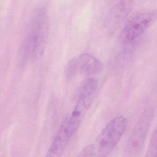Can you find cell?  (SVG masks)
Masks as SVG:
<instances>
[{
	"label": "cell",
	"mask_w": 157,
	"mask_h": 157,
	"mask_svg": "<svg viewBox=\"0 0 157 157\" xmlns=\"http://www.w3.org/2000/svg\"><path fill=\"white\" fill-rule=\"evenodd\" d=\"M127 126V119L122 116H117L110 120L93 144V157H108L123 137Z\"/></svg>",
	"instance_id": "obj_2"
},
{
	"label": "cell",
	"mask_w": 157,
	"mask_h": 157,
	"mask_svg": "<svg viewBox=\"0 0 157 157\" xmlns=\"http://www.w3.org/2000/svg\"><path fill=\"white\" fill-rule=\"evenodd\" d=\"M75 59L77 73L92 76L99 74L102 71L101 62L90 53H82Z\"/></svg>",
	"instance_id": "obj_8"
},
{
	"label": "cell",
	"mask_w": 157,
	"mask_h": 157,
	"mask_svg": "<svg viewBox=\"0 0 157 157\" xmlns=\"http://www.w3.org/2000/svg\"><path fill=\"white\" fill-rule=\"evenodd\" d=\"M98 89V82L93 78L84 80L78 90V98L71 114L67 117L68 124L73 135L78 130L91 106Z\"/></svg>",
	"instance_id": "obj_3"
},
{
	"label": "cell",
	"mask_w": 157,
	"mask_h": 157,
	"mask_svg": "<svg viewBox=\"0 0 157 157\" xmlns=\"http://www.w3.org/2000/svg\"><path fill=\"white\" fill-rule=\"evenodd\" d=\"M157 130L155 129L151 135L145 157H157Z\"/></svg>",
	"instance_id": "obj_9"
},
{
	"label": "cell",
	"mask_w": 157,
	"mask_h": 157,
	"mask_svg": "<svg viewBox=\"0 0 157 157\" xmlns=\"http://www.w3.org/2000/svg\"><path fill=\"white\" fill-rule=\"evenodd\" d=\"M93 145L90 144L82 149L77 157H93Z\"/></svg>",
	"instance_id": "obj_11"
},
{
	"label": "cell",
	"mask_w": 157,
	"mask_h": 157,
	"mask_svg": "<svg viewBox=\"0 0 157 157\" xmlns=\"http://www.w3.org/2000/svg\"><path fill=\"white\" fill-rule=\"evenodd\" d=\"M65 76L68 80H70L77 73L75 59L73 58L69 61L65 69Z\"/></svg>",
	"instance_id": "obj_10"
},
{
	"label": "cell",
	"mask_w": 157,
	"mask_h": 157,
	"mask_svg": "<svg viewBox=\"0 0 157 157\" xmlns=\"http://www.w3.org/2000/svg\"><path fill=\"white\" fill-rule=\"evenodd\" d=\"M154 116L155 112L151 108L146 109L141 114L128 140L126 148L128 153L136 155L141 152Z\"/></svg>",
	"instance_id": "obj_5"
},
{
	"label": "cell",
	"mask_w": 157,
	"mask_h": 157,
	"mask_svg": "<svg viewBox=\"0 0 157 157\" xmlns=\"http://www.w3.org/2000/svg\"><path fill=\"white\" fill-rule=\"evenodd\" d=\"M134 2L131 1H121L112 7L105 18V28L110 31L117 29L127 18L133 9Z\"/></svg>",
	"instance_id": "obj_6"
},
{
	"label": "cell",
	"mask_w": 157,
	"mask_h": 157,
	"mask_svg": "<svg viewBox=\"0 0 157 157\" xmlns=\"http://www.w3.org/2000/svg\"><path fill=\"white\" fill-rule=\"evenodd\" d=\"M31 22L21 52L24 60L33 61L42 55L47 40L48 20L44 9L42 8L36 9Z\"/></svg>",
	"instance_id": "obj_1"
},
{
	"label": "cell",
	"mask_w": 157,
	"mask_h": 157,
	"mask_svg": "<svg viewBox=\"0 0 157 157\" xmlns=\"http://www.w3.org/2000/svg\"><path fill=\"white\" fill-rule=\"evenodd\" d=\"M73 136L66 117L56 134L45 157H61Z\"/></svg>",
	"instance_id": "obj_7"
},
{
	"label": "cell",
	"mask_w": 157,
	"mask_h": 157,
	"mask_svg": "<svg viewBox=\"0 0 157 157\" xmlns=\"http://www.w3.org/2000/svg\"><path fill=\"white\" fill-rule=\"evenodd\" d=\"M157 16V11L153 9L135 13L126 22L121 33V40L125 43L132 42L154 24Z\"/></svg>",
	"instance_id": "obj_4"
}]
</instances>
